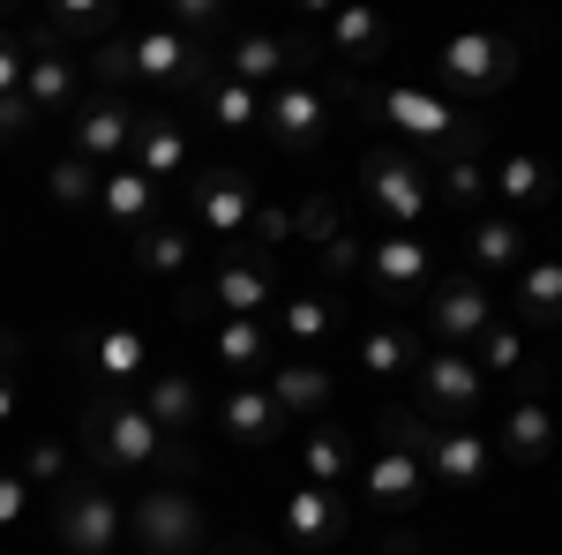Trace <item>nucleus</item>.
I'll return each instance as SVG.
<instances>
[{
	"mask_svg": "<svg viewBox=\"0 0 562 555\" xmlns=\"http://www.w3.org/2000/svg\"><path fill=\"white\" fill-rule=\"evenodd\" d=\"M390 555H405V533H390Z\"/></svg>",
	"mask_w": 562,
	"mask_h": 555,
	"instance_id": "50",
	"label": "nucleus"
},
{
	"mask_svg": "<svg viewBox=\"0 0 562 555\" xmlns=\"http://www.w3.org/2000/svg\"><path fill=\"white\" fill-rule=\"evenodd\" d=\"M248 218H256V180H248V173L203 166L195 180H188V225H195V233H211L217 248H240Z\"/></svg>",
	"mask_w": 562,
	"mask_h": 555,
	"instance_id": "9",
	"label": "nucleus"
},
{
	"mask_svg": "<svg viewBox=\"0 0 562 555\" xmlns=\"http://www.w3.org/2000/svg\"><path fill=\"white\" fill-rule=\"evenodd\" d=\"M211 353L240 376V384H256V376H270V353H278V345H270V331H262L256 315H225V323L211 331Z\"/></svg>",
	"mask_w": 562,
	"mask_h": 555,
	"instance_id": "32",
	"label": "nucleus"
},
{
	"mask_svg": "<svg viewBox=\"0 0 562 555\" xmlns=\"http://www.w3.org/2000/svg\"><path fill=\"white\" fill-rule=\"evenodd\" d=\"M360 203L383 218V233H420V218L435 203V180L420 166V151H368L360 158Z\"/></svg>",
	"mask_w": 562,
	"mask_h": 555,
	"instance_id": "5",
	"label": "nucleus"
},
{
	"mask_svg": "<svg viewBox=\"0 0 562 555\" xmlns=\"http://www.w3.org/2000/svg\"><path fill=\"white\" fill-rule=\"evenodd\" d=\"M217 23H225V8H217V0H173V31H180V38L203 45Z\"/></svg>",
	"mask_w": 562,
	"mask_h": 555,
	"instance_id": "42",
	"label": "nucleus"
},
{
	"mask_svg": "<svg viewBox=\"0 0 562 555\" xmlns=\"http://www.w3.org/2000/svg\"><path fill=\"white\" fill-rule=\"evenodd\" d=\"M352 98H360L375 121H390L405 143H420V166H428L435 151H450L458 135L473 129V121H465L450 98H435V90H420V84H383V90H368L360 76H352Z\"/></svg>",
	"mask_w": 562,
	"mask_h": 555,
	"instance_id": "4",
	"label": "nucleus"
},
{
	"mask_svg": "<svg viewBox=\"0 0 562 555\" xmlns=\"http://www.w3.org/2000/svg\"><path fill=\"white\" fill-rule=\"evenodd\" d=\"M15 360H23V338H15V331H0V376H8Z\"/></svg>",
	"mask_w": 562,
	"mask_h": 555,
	"instance_id": "48",
	"label": "nucleus"
},
{
	"mask_svg": "<svg viewBox=\"0 0 562 555\" xmlns=\"http://www.w3.org/2000/svg\"><path fill=\"white\" fill-rule=\"evenodd\" d=\"M31 121H38V113H31V98H23V90H15V98H0V135H23Z\"/></svg>",
	"mask_w": 562,
	"mask_h": 555,
	"instance_id": "47",
	"label": "nucleus"
},
{
	"mask_svg": "<svg viewBox=\"0 0 562 555\" xmlns=\"http://www.w3.org/2000/svg\"><path fill=\"white\" fill-rule=\"evenodd\" d=\"M53 541L68 555H121L128 541V511L105 488V473H76L53 488Z\"/></svg>",
	"mask_w": 562,
	"mask_h": 555,
	"instance_id": "2",
	"label": "nucleus"
},
{
	"mask_svg": "<svg viewBox=\"0 0 562 555\" xmlns=\"http://www.w3.org/2000/svg\"><path fill=\"white\" fill-rule=\"evenodd\" d=\"M217 421H225L233 443H248V451H270V443L285 435V413L270 406V390H262V384H233V398L217 406Z\"/></svg>",
	"mask_w": 562,
	"mask_h": 555,
	"instance_id": "29",
	"label": "nucleus"
},
{
	"mask_svg": "<svg viewBox=\"0 0 562 555\" xmlns=\"http://www.w3.org/2000/svg\"><path fill=\"white\" fill-rule=\"evenodd\" d=\"M113 31H121L113 8H90V0H76V8L53 0V8H45V38H53V45H105Z\"/></svg>",
	"mask_w": 562,
	"mask_h": 555,
	"instance_id": "35",
	"label": "nucleus"
},
{
	"mask_svg": "<svg viewBox=\"0 0 562 555\" xmlns=\"http://www.w3.org/2000/svg\"><path fill=\"white\" fill-rule=\"evenodd\" d=\"M158 180H143L135 166H105V180H98V218L105 225H121V233H143L150 218H158Z\"/></svg>",
	"mask_w": 562,
	"mask_h": 555,
	"instance_id": "25",
	"label": "nucleus"
},
{
	"mask_svg": "<svg viewBox=\"0 0 562 555\" xmlns=\"http://www.w3.org/2000/svg\"><path fill=\"white\" fill-rule=\"evenodd\" d=\"M240 555H262V548H240Z\"/></svg>",
	"mask_w": 562,
	"mask_h": 555,
	"instance_id": "52",
	"label": "nucleus"
},
{
	"mask_svg": "<svg viewBox=\"0 0 562 555\" xmlns=\"http://www.w3.org/2000/svg\"><path fill=\"white\" fill-rule=\"evenodd\" d=\"M360 286L390 308H405V300H428L435 286V256L420 233H375L368 241V256H360Z\"/></svg>",
	"mask_w": 562,
	"mask_h": 555,
	"instance_id": "8",
	"label": "nucleus"
},
{
	"mask_svg": "<svg viewBox=\"0 0 562 555\" xmlns=\"http://www.w3.org/2000/svg\"><path fill=\"white\" fill-rule=\"evenodd\" d=\"M23 480L31 488H60V480H76V451L60 443V435H31V451H23Z\"/></svg>",
	"mask_w": 562,
	"mask_h": 555,
	"instance_id": "40",
	"label": "nucleus"
},
{
	"mask_svg": "<svg viewBox=\"0 0 562 555\" xmlns=\"http://www.w3.org/2000/svg\"><path fill=\"white\" fill-rule=\"evenodd\" d=\"M555 451V413L540 406V398H518L510 413H503V458L510 466H540Z\"/></svg>",
	"mask_w": 562,
	"mask_h": 555,
	"instance_id": "33",
	"label": "nucleus"
},
{
	"mask_svg": "<svg viewBox=\"0 0 562 555\" xmlns=\"http://www.w3.org/2000/svg\"><path fill=\"white\" fill-rule=\"evenodd\" d=\"M278 323H285L293 353H301V360H315V353L330 345V331H338V293H293L285 308H278Z\"/></svg>",
	"mask_w": 562,
	"mask_h": 555,
	"instance_id": "34",
	"label": "nucleus"
},
{
	"mask_svg": "<svg viewBox=\"0 0 562 555\" xmlns=\"http://www.w3.org/2000/svg\"><path fill=\"white\" fill-rule=\"evenodd\" d=\"M23 53H31V68H23V98H31V113H76V90H83V76H76V60H68V45L45 38V23L23 38Z\"/></svg>",
	"mask_w": 562,
	"mask_h": 555,
	"instance_id": "18",
	"label": "nucleus"
},
{
	"mask_svg": "<svg viewBox=\"0 0 562 555\" xmlns=\"http://www.w3.org/2000/svg\"><path fill=\"white\" fill-rule=\"evenodd\" d=\"M301 23L307 31H323V53L338 60V68H375L383 60V45H390V23L375 15V8H301Z\"/></svg>",
	"mask_w": 562,
	"mask_h": 555,
	"instance_id": "12",
	"label": "nucleus"
},
{
	"mask_svg": "<svg viewBox=\"0 0 562 555\" xmlns=\"http://www.w3.org/2000/svg\"><path fill=\"white\" fill-rule=\"evenodd\" d=\"M413 360H420V331H405V323L360 331V368H368V376H405Z\"/></svg>",
	"mask_w": 562,
	"mask_h": 555,
	"instance_id": "36",
	"label": "nucleus"
},
{
	"mask_svg": "<svg viewBox=\"0 0 562 555\" xmlns=\"http://www.w3.org/2000/svg\"><path fill=\"white\" fill-rule=\"evenodd\" d=\"M465 263H473V278L487 286V278H518V263H525V225L510 211H480L473 225H465Z\"/></svg>",
	"mask_w": 562,
	"mask_h": 555,
	"instance_id": "23",
	"label": "nucleus"
},
{
	"mask_svg": "<svg viewBox=\"0 0 562 555\" xmlns=\"http://www.w3.org/2000/svg\"><path fill=\"white\" fill-rule=\"evenodd\" d=\"M510 300H518V323H525V331H555V323H562V256H540V263L525 256Z\"/></svg>",
	"mask_w": 562,
	"mask_h": 555,
	"instance_id": "27",
	"label": "nucleus"
},
{
	"mask_svg": "<svg viewBox=\"0 0 562 555\" xmlns=\"http://www.w3.org/2000/svg\"><path fill=\"white\" fill-rule=\"evenodd\" d=\"M83 451L98 473H150V480H188L195 473V451L166 435V428L143 413V398L128 390H90L83 398Z\"/></svg>",
	"mask_w": 562,
	"mask_h": 555,
	"instance_id": "1",
	"label": "nucleus"
},
{
	"mask_svg": "<svg viewBox=\"0 0 562 555\" xmlns=\"http://www.w3.org/2000/svg\"><path fill=\"white\" fill-rule=\"evenodd\" d=\"M307 68V38L301 31H240V38L225 45V76L233 84H293Z\"/></svg>",
	"mask_w": 562,
	"mask_h": 555,
	"instance_id": "16",
	"label": "nucleus"
},
{
	"mask_svg": "<svg viewBox=\"0 0 562 555\" xmlns=\"http://www.w3.org/2000/svg\"><path fill=\"white\" fill-rule=\"evenodd\" d=\"M480 135H487V129L473 121L450 151H435V158H428V180H435V196H442L450 211H480V203H487V158H480Z\"/></svg>",
	"mask_w": 562,
	"mask_h": 555,
	"instance_id": "20",
	"label": "nucleus"
},
{
	"mask_svg": "<svg viewBox=\"0 0 562 555\" xmlns=\"http://www.w3.org/2000/svg\"><path fill=\"white\" fill-rule=\"evenodd\" d=\"M135 121H143V106L128 98H76V113H68V151L90 158V166H128V143H135Z\"/></svg>",
	"mask_w": 562,
	"mask_h": 555,
	"instance_id": "10",
	"label": "nucleus"
},
{
	"mask_svg": "<svg viewBox=\"0 0 562 555\" xmlns=\"http://www.w3.org/2000/svg\"><path fill=\"white\" fill-rule=\"evenodd\" d=\"M487 196H503L510 211H540V203L555 196V166L532 158V151H510V158L487 166Z\"/></svg>",
	"mask_w": 562,
	"mask_h": 555,
	"instance_id": "31",
	"label": "nucleus"
},
{
	"mask_svg": "<svg viewBox=\"0 0 562 555\" xmlns=\"http://www.w3.org/2000/svg\"><path fill=\"white\" fill-rule=\"evenodd\" d=\"M480 360L473 353H450V345H428L413 360V413L420 421H473L480 413Z\"/></svg>",
	"mask_w": 562,
	"mask_h": 555,
	"instance_id": "6",
	"label": "nucleus"
},
{
	"mask_svg": "<svg viewBox=\"0 0 562 555\" xmlns=\"http://www.w3.org/2000/svg\"><path fill=\"white\" fill-rule=\"evenodd\" d=\"M203 113H211L217 129H262V90L256 84H233V76H217L211 90H203Z\"/></svg>",
	"mask_w": 562,
	"mask_h": 555,
	"instance_id": "39",
	"label": "nucleus"
},
{
	"mask_svg": "<svg viewBox=\"0 0 562 555\" xmlns=\"http://www.w3.org/2000/svg\"><path fill=\"white\" fill-rule=\"evenodd\" d=\"M262 129H270V143H278V151H315V143H323V129H330V90L307 84V76L278 84L270 98H262Z\"/></svg>",
	"mask_w": 562,
	"mask_h": 555,
	"instance_id": "13",
	"label": "nucleus"
},
{
	"mask_svg": "<svg viewBox=\"0 0 562 555\" xmlns=\"http://www.w3.org/2000/svg\"><path fill=\"white\" fill-rule=\"evenodd\" d=\"M420 466H428V480H442V488H480V480L495 473V443H487L473 421H428Z\"/></svg>",
	"mask_w": 562,
	"mask_h": 555,
	"instance_id": "15",
	"label": "nucleus"
},
{
	"mask_svg": "<svg viewBox=\"0 0 562 555\" xmlns=\"http://www.w3.org/2000/svg\"><path fill=\"white\" fill-rule=\"evenodd\" d=\"M0 421H15V384L0 376Z\"/></svg>",
	"mask_w": 562,
	"mask_h": 555,
	"instance_id": "49",
	"label": "nucleus"
},
{
	"mask_svg": "<svg viewBox=\"0 0 562 555\" xmlns=\"http://www.w3.org/2000/svg\"><path fill=\"white\" fill-rule=\"evenodd\" d=\"M83 368L98 376V390H128L150 376V338L135 323H105V331L83 338Z\"/></svg>",
	"mask_w": 562,
	"mask_h": 555,
	"instance_id": "19",
	"label": "nucleus"
},
{
	"mask_svg": "<svg viewBox=\"0 0 562 555\" xmlns=\"http://www.w3.org/2000/svg\"><path fill=\"white\" fill-rule=\"evenodd\" d=\"M293 233H301V241H315V248H323V241H330V233H338V196H315V203H301V218H293Z\"/></svg>",
	"mask_w": 562,
	"mask_h": 555,
	"instance_id": "44",
	"label": "nucleus"
},
{
	"mask_svg": "<svg viewBox=\"0 0 562 555\" xmlns=\"http://www.w3.org/2000/svg\"><path fill=\"white\" fill-rule=\"evenodd\" d=\"M435 76L450 90H465V98H495V90H510V76H518V45L495 38V31H458V38H442L428 53Z\"/></svg>",
	"mask_w": 562,
	"mask_h": 555,
	"instance_id": "7",
	"label": "nucleus"
},
{
	"mask_svg": "<svg viewBox=\"0 0 562 555\" xmlns=\"http://www.w3.org/2000/svg\"><path fill=\"white\" fill-rule=\"evenodd\" d=\"M352 525V503L346 488H293L285 496V541H301V548H330V541H346Z\"/></svg>",
	"mask_w": 562,
	"mask_h": 555,
	"instance_id": "22",
	"label": "nucleus"
},
{
	"mask_svg": "<svg viewBox=\"0 0 562 555\" xmlns=\"http://www.w3.org/2000/svg\"><path fill=\"white\" fill-rule=\"evenodd\" d=\"M420 488H428L420 451H413V443H390V435H375V451H368V466H360V496H368L383 518H405L413 503H420Z\"/></svg>",
	"mask_w": 562,
	"mask_h": 555,
	"instance_id": "14",
	"label": "nucleus"
},
{
	"mask_svg": "<svg viewBox=\"0 0 562 555\" xmlns=\"http://www.w3.org/2000/svg\"><path fill=\"white\" fill-rule=\"evenodd\" d=\"M203 300L225 308V315H262V308L278 300V263L248 256V248H225L217 270H211V286H203Z\"/></svg>",
	"mask_w": 562,
	"mask_h": 555,
	"instance_id": "17",
	"label": "nucleus"
},
{
	"mask_svg": "<svg viewBox=\"0 0 562 555\" xmlns=\"http://www.w3.org/2000/svg\"><path fill=\"white\" fill-rule=\"evenodd\" d=\"M23 68H31L23 38H15V31H0V98H15V90H23Z\"/></svg>",
	"mask_w": 562,
	"mask_h": 555,
	"instance_id": "46",
	"label": "nucleus"
},
{
	"mask_svg": "<svg viewBox=\"0 0 562 555\" xmlns=\"http://www.w3.org/2000/svg\"><path fill=\"white\" fill-rule=\"evenodd\" d=\"M405 555H435V548H405Z\"/></svg>",
	"mask_w": 562,
	"mask_h": 555,
	"instance_id": "51",
	"label": "nucleus"
},
{
	"mask_svg": "<svg viewBox=\"0 0 562 555\" xmlns=\"http://www.w3.org/2000/svg\"><path fill=\"white\" fill-rule=\"evenodd\" d=\"M90 84L105 90V98H128V84H135V53H128V31H113L105 45H90Z\"/></svg>",
	"mask_w": 562,
	"mask_h": 555,
	"instance_id": "41",
	"label": "nucleus"
},
{
	"mask_svg": "<svg viewBox=\"0 0 562 555\" xmlns=\"http://www.w3.org/2000/svg\"><path fill=\"white\" fill-rule=\"evenodd\" d=\"M352 466H360V443H352V428L315 421V428L301 435V473H307V488H346Z\"/></svg>",
	"mask_w": 562,
	"mask_h": 555,
	"instance_id": "26",
	"label": "nucleus"
},
{
	"mask_svg": "<svg viewBox=\"0 0 562 555\" xmlns=\"http://www.w3.org/2000/svg\"><path fill=\"white\" fill-rule=\"evenodd\" d=\"M188 263H195V225H188V218H150V225L135 233V270H150V278H188Z\"/></svg>",
	"mask_w": 562,
	"mask_h": 555,
	"instance_id": "30",
	"label": "nucleus"
},
{
	"mask_svg": "<svg viewBox=\"0 0 562 555\" xmlns=\"http://www.w3.org/2000/svg\"><path fill=\"white\" fill-rule=\"evenodd\" d=\"M128 548L143 555H203L211 548V518L180 480H150L128 503Z\"/></svg>",
	"mask_w": 562,
	"mask_h": 555,
	"instance_id": "3",
	"label": "nucleus"
},
{
	"mask_svg": "<svg viewBox=\"0 0 562 555\" xmlns=\"http://www.w3.org/2000/svg\"><path fill=\"white\" fill-rule=\"evenodd\" d=\"M262 390H270V406L285 413V421H323L330 413V398H338V384H330V368L323 360H270V376H262Z\"/></svg>",
	"mask_w": 562,
	"mask_h": 555,
	"instance_id": "21",
	"label": "nucleus"
},
{
	"mask_svg": "<svg viewBox=\"0 0 562 555\" xmlns=\"http://www.w3.org/2000/svg\"><path fill=\"white\" fill-rule=\"evenodd\" d=\"M98 180H105V173L90 166V158L60 151V158H53V173H45V196H53L60 211H98Z\"/></svg>",
	"mask_w": 562,
	"mask_h": 555,
	"instance_id": "38",
	"label": "nucleus"
},
{
	"mask_svg": "<svg viewBox=\"0 0 562 555\" xmlns=\"http://www.w3.org/2000/svg\"><path fill=\"white\" fill-rule=\"evenodd\" d=\"M315 256H323V278H360V233H346V225H338Z\"/></svg>",
	"mask_w": 562,
	"mask_h": 555,
	"instance_id": "43",
	"label": "nucleus"
},
{
	"mask_svg": "<svg viewBox=\"0 0 562 555\" xmlns=\"http://www.w3.org/2000/svg\"><path fill=\"white\" fill-rule=\"evenodd\" d=\"M31 518V480L23 473H0V533H15Z\"/></svg>",
	"mask_w": 562,
	"mask_h": 555,
	"instance_id": "45",
	"label": "nucleus"
},
{
	"mask_svg": "<svg viewBox=\"0 0 562 555\" xmlns=\"http://www.w3.org/2000/svg\"><path fill=\"white\" fill-rule=\"evenodd\" d=\"M420 308H428V331H435V345H450V353H473V345H480V331L495 323V293L480 286L473 270H465V278H435Z\"/></svg>",
	"mask_w": 562,
	"mask_h": 555,
	"instance_id": "11",
	"label": "nucleus"
},
{
	"mask_svg": "<svg viewBox=\"0 0 562 555\" xmlns=\"http://www.w3.org/2000/svg\"><path fill=\"white\" fill-rule=\"evenodd\" d=\"M143 413L166 428V435H180V443H188V428L203 421V390L188 384L180 368H150V376H143Z\"/></svg>",
	"mask_w": 562,
	"mask_h": 555,
	"instance_id": "28",
	"label": "nucleus"
},
{
	"mask_svg": "<svg viewBox=\"0 0 562 555\" xmlns=\"http://www.w3.org/2000/svg\"><path fill=\"white\" fill-rule=\"evenodd\" d=\"M128 166L143 173V180H180L188 173V129H180L173 113H143L135 121V143H128Z\"/></svg>",
	"mask_w": 562,
	"mask_h": 555,
	"instance_id": "24",
	"label": "nucleus"
},
{
	"mask_svg": "<svg viewBox=\"0 0 562 555\" xmlns=\"http://www.w3.org/2000/svg\"><path fill=\"white\" fill-rule=\"evenodd\" d=\"M480 376H518V384H532V360H525V323H487L473 345Z\"/></svg>",
	"mask_w": 562,
	"mask_h": 555,
	"instance_id": "37",
	"label": "nucleus"
}]
</instances>
